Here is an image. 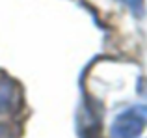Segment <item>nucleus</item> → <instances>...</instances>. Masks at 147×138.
I'll use <instances>...</instances> for the list:
<instances>
[{
  "mask_svg": "<svg viewBox=\"0 0 147 138\" xmlns=\"http://www.w3.org/2000/svg\"><path fill=\"white\" fill-rule=\"evenodd\" d=\"M147 123V106L134 105L121 112L112 123V138H136Z\"/></svg>",
  "mask_w": 147,
  "mask_h": 138,
  "instance_id": "nucleus-1",
  "label": "nucleus"
},
{
  "mask_svg": "<svg viewBox=\"0 0 147 138\" xmlns=\"http://www.w3.org/2000/svg\"><path fill=\"white\" fill-rule=\"evenodd\" d=\"M0 138H13V127L11 125H0Z\"/></svg>",
  "mask_w": 147,
  "mask_h": 138,
  "instance_id": "nucleus-4",
  "label": "nucleus"
},
{
  "mask_svg": "<svg viewBox=\"0 0 147 138\" xmlns=\"http://www.w3.org/2000/svg\"><path fill=\"white\" fill-rule=\"evenodd\" d=\"M19 106V88L9 76L0 73V114L13 112Z\"/></svg>",
  "mask_w": 147,
  "mask_h": 138,
  "instance_id": "nucleus-2",
  "label": "nucleus"
},
{
  "mask_svg": "<svg viewBox=\"0 0 147 138\" xmlns=\"http://www.w3.org/2000/svg\"><path fill=\"white\" fill-rule=\"evenodd\" d=\"M123 2L127 4V6L130 7V11H132L136 17H142V15L145 13V6H144V0H123Z\"/></svg>",
  "mask_w": 147,
  "mask_h": 138,
  "instance_id": "nucleus-3",
  "label": "nucleus"
}]
</instances>
